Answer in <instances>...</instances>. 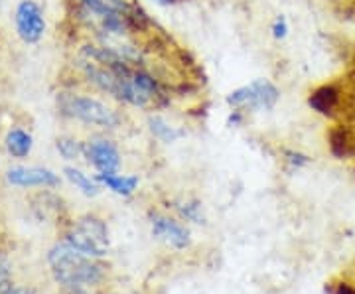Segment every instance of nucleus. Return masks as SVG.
I'll list each match as a JSON object with an SVG mask.
<instances>
[{
  "label": "nucleus",
  "instance_id": "nucleus-1",
  "mask_svg": "<svg viewBox=\"0 0 355 294\" xmlns=\"http://www.w3.org/2000/svg\"><path fill=\"white\" fill-rule=\"evenodd\" d=\"M48 263L55 282H60L64 288L77 294L99 284L105 275L103 265H99L95 259L79 253L65 239L51 247L48 253Z\"/></svg>",
  "mask_w": 355,
  "mask_h": 294
},
{
  "label": "nucleus",
  "instance_id": "nucleus-2",
  "mask_svg": "<svg viewBox=\"0 0 355 294\" xmlns=\"http://www.w3.org/2000/svg\"><path fill=\"white\" fill-rule=\"evenodd\" d=\"M55 107L64 119L79 121L89 127L113 130L121 125V115L113 107L91 95H83L76 91H60L55 97Z\"/></svg>",
  "mask_w": 355,
  "mask_h": 294
},
{
  "label": "nucleus",
  "instance_id": "nucleus-3",
  "mask_svg": "<svg viewBox=\"0 0 355 294\" xmlns=\"http://www.w3.org/2000/svg\"><path fill=\"white\" fill-rule=\"evenodd\" d=\"M65 241L76 247L79 253L91 259H101L109 253V230L103 219L95 216H83L67 231Z\"/></svg>",
  "mask_w": 355,
  "mask_h": 294
},
{
  "label": "nucleus",
  "instance_id": "nucleus-4",
  "mask_svg": "<svg viewBox=\"0 0 355 294\" xmlns=\"http://www.w3.org/2000/svg\"><path fill=\"white\" fill-rule=\"evenodd\" d=\"M280 99V89L268 79H254L247 85H241L237 89H233L225 97L231 109H237V111H270L275 109V105Z\"/></svg>",
  "mask_w": 355,
  "mask_h": 294
},
{
  "label": "nucleus",
  "instance_id": "nucleus-5",
  "mask_svg": "<svg viewBox=\"0 0 355 294\" xmlns=\"http://www.w3.org/2000/svg\"><path fill=\"white\" fill-rule=\"evenodd\" d=\"M14 28L24 44H38L46 34V16L38 2L20 0L14 10Z\"/></svg>",
  "mask_w": 355,
  "mask_h": 294
},
{
  "label": "nucleus",
  "instance_id": "nucleus-6",
  "mask_svg": "<svg viewBox=\"0 0 355 294\" xmlns=\"http://www.w3.org/2000/svg\"><path fill=\"white\" fill-rule=\"evenodd\" d=\"M85 158L99 174H113L121 168V153L111 139H91L85 142Z\"/></svg>",
  "mask_w": 355,
  "mask_h": 294
},
{
  "label": "nucleus",
  "instance_id": "nucleus-7",
  "mask_svg": "<svg viewBox=\"0 0 355 294\" xmlns=\"http://www.w3.org/2000/svg\"><path fill=\"white\" fill-rule=\"evenodd\" d=\"M6 182L16 188H55L60 176L44 166H12L6 170Z\"/></svg>",
  "mask_w": 355,
  "mask_h": 294
},
{
  "label": "nucleus",
  "instance_id": "nucleus-8",
  "mask_svg": "<svg viewBox=\"0 0 355 294\" xmlns=\"http://www.w3.org/2000/svg\"><path fill=\"white\" fill-rule=\"evenodd\" d=\"M150 230L156 239L164 241L166 245H170L174 249H186L191 243L188 227L182 225L176 219L168 218L164 214H158V211L150 214Z\"/></svg>",
  "mask_w": 355,
  "mask_h": 294
},
{
  "label": "nucleus",
  "instance_id": "nucleus-9",
  "mask_svg": "<svg viewBox=\"0 0 355 294\" xmlns=\"http://www.w3.org/2000/svg\"><path fill=\"white\" fill-rule=\"evenodd\" d=\"M340 103H342V93H340V89L336 85H331V83L320 85L308 97L310 109L326 116H334V113L340 107Z\"/></svg>",
  "mask_w": 355,
  "mask_h": 294
},
{
  "label": "nucleus",
  "instance_id": "nucleus-10",
  "mask_svg": "<svg viewBox=\"0 0 355 294\" xmlns=\"http://www.w3.org/2000/svg\"><path fill=\"white\" fill-rule=\"evenodd\" d=\"M4 148L12 158H26L34 148V137L24 128L14 127L4 137Z\"/></svg>",
  "mask_w": 355,
  "mask_h": 294
},
{
  "label": "nucleus",
  "instance_id": "nucleus-11",
  "mask_svg": "<svg viewBox=\"0 0 355 294\" xmlns=\"http://www.w3.org/2000/svg\"><path fill=\"white\" fill-rule=\"evenodd\" d=\"M97 182L101 184L103 188L111 190V192L121 196V198L132 196V193L137 192V188H139V176H127V174H119V172L97 174Z\"/></svg>",
  "mask_w": 355,
  "mask_h": 294
},
{
  "label": "nucleus",
  "instance_id": "nucleus-12",
  "mask_svg": "<svg viewBox=\"0 0 355 294\" xmlns=\"http://www.w3.org/2000/svg\"><path fill=\"white\" fill-rule=\"evenodd\" d=\"M64 174H65V178L69 180V182L76 186L77 190L83 193V196H87V198H95L97 193L101 192V188H99V182H97V180L89 178L87 174H83L79 168L65 166Z\"/></svg>",
  "mask_w": 355,
  "mask_h": 294
},
{
  "label": "nucleus",
  "instance_id": "nucleus-13",
  "mask_svg": "<svg viewBox=\"0 0 355 294\" xmlns=\"http://www.w3.org/2000/svg\"><path fill=\"white\" fill-rule=\"evenodd\" d=\"M148 130L154 135V139H158L164 144H172L176 142L184 132L178 130L176 127H172L166 119H162L160 115H150L148 116Z\"/></svg>",
  "mask_w": 355,
  "mask_h": 294
},
{
  "label": "nucleus",
  "instance_id": "nucleus-14",
  "mask_svg": "<svg viewBox=\"0 0 355 294\" xmlns=\"http://www.w3.org/2000/svg\"><path fill=\"white\" fill-rule=\"evenodd\" d=\"M330 148L331 153L336 154V156H347V154L352 153V135H349V130L347 127H343V125H338V127H334L330 130Z\"/></svg>",
  "mask_w": 355,
  "mask_h": 294
},
{
  "label": "nucleus",
  "instance_id": "nucleus-15",
  "mask_svg": "<svg viewBox=\"0 0 355 294\" xmlns=\"http://www.w3.org/2000/svg\"><path fill=\"white\" fill-rule=\"evenodd\" d=\"M55 148L65 160H77V158L85 156V142L77 141L73 137H60L55 142Z\"/></svg>",
  "mask_w": 355,
  "mask_h": 294
},
{
  "label": "nucleus",
  "instance_id": "nucleus-16",
  "mask_svg": "<svg viewBox=\"0 0 355 294\" xmlns=\"http://www.w3.org/2000/svg\"><path fill=\"white\" fill-rule=\"evenodd\" d=\"M176 211L188 221H193V223H205V218H203V209L200 202L196 200H186V202H176Z\"/></svg>",
  "mask_w": 355,
  "mask_h": 294
},
{
  "label": "nucleus",
  "instance_id": "nucleus-17",
  "mask_svg": "<svg viewBox=\"0 0 355 294\" xmlns=\"http://www.w3.org/2000/svg\"><path fill=\"white\" fill-rule=\"evenodd\" d=\"M270 32H272V36L275 40H284L288 36V22H286V18L284 16H279L275 22H272V28H270Z\"/></svg>",
  "mask_w": 355,
  "mask_h": 294
},
{
  "label": "nucleus",
  "instance_id": "nucleus-18",
  "mask_svg": "<svg viewBox=\"0 0 355 294\" xmlns=\"http://www.w3.org/2000/svg\"><path fill=\"white\" fill-rule=\"evenodd\" d=\"M286 160L291 162L292 166H304V164H308V156H304V154H300V153H286Z\"/></svg>",
  "mask_w": 355,
  "mask_h": 294
},
{
  "label": "nucleus",
  "instance_id": "nucleus-19",
  "mask_svg": "<svg viewBox=\"0 0 355 294\" xmlns=\"http://www.w3.org/2000/svg\"><path fill=\"white\" fill-rule=\"evenodd\" d=\"M8 275H10L8 265H6L4 261H0V291L8 286Z\"/></svg>",
  "mask_w": 355,
  "mask_h": 294
},
{
  "label": "nucleus",
  "instance_id": "nucleus-20",
  "mask_svg": "<svg viewBox=\"0 0 355 294\" xmlns=\"http://www.w3.org/2000/svg\"><path fill=\"white\" fill-rule=\"evenodd\" d=\"M336 294H355V291H352L347 284H340V286H338V291H336Z\"/></svg>",
  "mask_w": 355,
  "mask_h": 294
},
{
  "label": "nucleus",
  "instance_id": "nucleus-21",
  "mask_svg": "<svg viewBox=\"0 0 355 294\" xmlns=\"http://www.w3.org/2000/svg\"><path fill=\"white\" fill-rule=\"evenodd\" d=\"M154 2H158V4H174L176 0H154Z\"/></svg>",
  "mask_w": 355,
  "mask_h": 294
},
{
  "label": "nucleus",
  "instance_id": "nucleus-22",
  "mask_svg": "<svg viewBox=\"0 0 355 294\" xmlns=\"http://www.w3.org/2000/svg\"><path fill=\"white\" fill-rule=\"evenodd\" d=\"M354 77H355V62H354Z\"/></svg>",
  "mask_w": 355,
  "mask_h": 294
},
{
  "label": "nucleus",
  "instance_id": "nucleus-23",
  "mask_svg": "<svg viewBox=\"0 0 355 294\" xmlns=\"http://www.w3.org/2000/svg\"><path fill=\"white\" fill-rule=\"evenodd\" d=\"M0 2H2V0H0Z\"/></svg>",
  "mask_w": 355,
  "mask_h": 294
}]
</instances>
